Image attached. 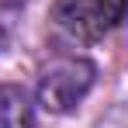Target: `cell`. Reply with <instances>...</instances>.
I'll list each match as a JSON object with an SVG mask.
<instances>
[{
    "label": "cell",
    "mask_w": 128,
    "mask_h": 128,
    "mask_svg": "<svg viewBox=\"0 0 128 128\" xmlns=\"http://www.w3.org/2000/svg\"><path fill=\"white\" fill-rule=\"evenodd\" d=\"M128 18V0H56L52 21L73 42H100Z\"/></svg>",
    "instance_id": "obj_1"
},
{
    "label": "cell",
    "mask_w": 128,
    "mask_h": 128,
    "mask_svg": "<svg viewBox=\"0 0 128 128\" xmlns=\"http://www.w3.org/2000/svg\"><path fill=\"white\" fill-rule=\"evenodd\" d=\"M94 76L97 69L86 59H76V56H62L48 66L38 80V104L48 111V114H66L83 100L94 86Z\"/></svg>",
    "instance_id": "obj_2"
},
{
    "label": "cell",
    "mask_w": 128,
    "mask_h": 128,
    "mask_svg": "<svg viewBox=\"0 0 128 128\" xmlns=\"http://www.w3.org/2000/svg\"><path fill=\"white\" fill-rule=\"evenodd\" d=\"M0 128H35L31 100L14 83H0Z\"/></svg>",
    "instance_id": "obj_3"
},
{
    "label": "cell",
    "mask_w": 128,
    "mask_h": 128,
    "mask_svg": "<svg viewBox=\"0 0 128 128\" xmlns=\"http://www.w3.org/2000/svg\"><path fill=\"white\" fill-rule=\"evenodd\" d=\"M24 7V0H0V24H7L10 28V21L18 18V10Z\"/></svg>",
    "instance_id": "obj_4"
},
{
    "label": "cell",
    "mask_w": 128,
    "mask_h": 128,
    "mask_svg": "<svg viewBox=\"0 0 128 128\" xmlns=\"http://www.w3.org/2000/svg\"><path fill=\"white\" fill-rule=\"evenodd\" d=\"M7 38H10V28H7V24H0V52L7 48Z\"/></svg>",
    "instance_id": "obj_5"
}]
</instances>
